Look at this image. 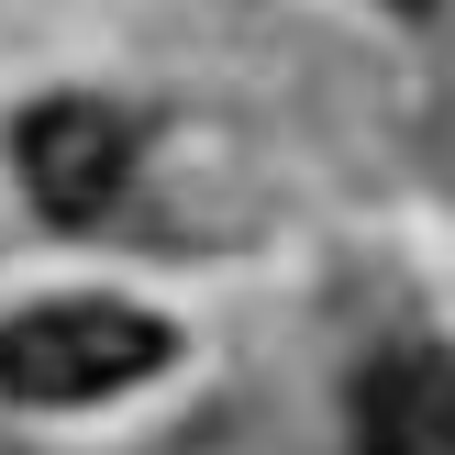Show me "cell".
Segmentation results:
<instances>
[{
	"label": "cell",
	"mask_w": 455,
	"mask_h": 455,
	"mask_svg": "<svg viewBox=\"0 0 455 455\" xmlns=\"http://www.w3.org/2000/svg\"><path fill=\"white\" fill-rule=\"evenodd\" d=\"M167 323L133 300H34L0 323V400L22 411H89V400L133 389L167 367Z\"/></svg>",
	"instance_id": "6da1fadb"
},
{
	"label": "cell",
	"mask_w": 455,
	"mask_h": 455,
	"mask_svg": "<svg viewBox=\"0 0 455 455\" xmlns=\"http://www.w3.org/2000/svg\"><path fill=\"white\" fill-rule=\"evenodd\" d=\"M12 156H22V189H34V212L44 222H100L111 200L133 189V123L111 100H34L22 111V133H12Z\"/></svg>",
	"instance_id": "7a4b0ae2"
},
{
	"label": "cell",
	"mask_w": 455,
	"mask_h": 455,
	"mask_svg": "<svg viewBox=\"0 0 455 455\" xmlns=\"http://www.w3.org/2000/svg\"><path fill=\"white\" fill-rule=\"evenodd\" d=\"M355 455H455V355L400 345L355 389Z\"/></svg>",
	"instance_id": "3957f363"
},
{
	"label": "cell",
	"mask_w": 455,
	"mask_h": 455,
	"mask_svg": "<svg viewBox=\"0 0 455 455\" xmlns=\"http://www.w3.org/2000/svg\"><path fill=\"white\" fill-rule=\"evenodd\" d=\"M389 12H434V0H389Z\"/></svg>",
	"instance_id": "277c9868"
}]
</instances>
